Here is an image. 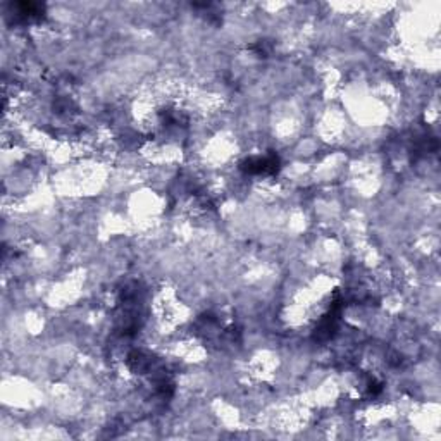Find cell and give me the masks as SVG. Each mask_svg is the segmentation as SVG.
<instances>
[{
  "mask_svg": "<svg viewBox=\"0 0 441 441\" xmlns=\"http://www.w3.org/2000/svg\"><path fill=\"white\" fill-rule=\"evenodd\" d=\"M279 167V160L276 156L250 157L241 164V169L248 174H274Z\"/></svg>",
  "mask_w": 441,
  "mask_h": 441,
  "instance_id": "cell-1",
  "label": "cell"
}]
</instances>
